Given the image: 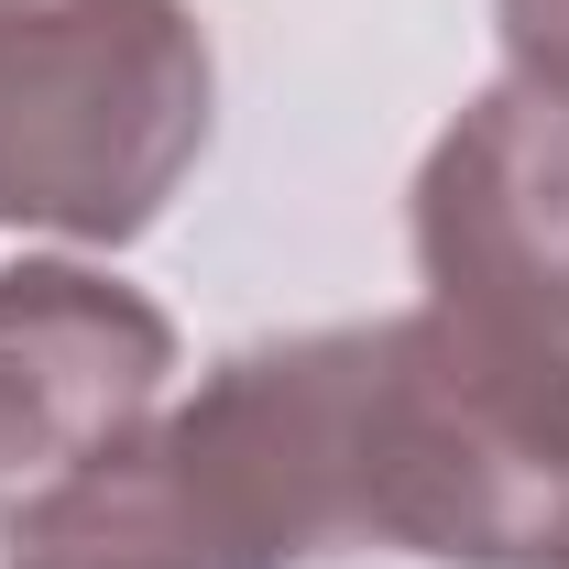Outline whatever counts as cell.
Here are the masks:
<instances>
[{"mask_svg":"<svg viewBox=\"0 0 569 569\" xmlns=\"http://www.w3.org/2000/svg\"><path fill=\"white\" fill-rule=\"evenodd\" d=\"M274 569H569V340L406 307L209 372Z\"/></svg>","mask_w":569,"mask_h":569,"instance_id":"obj_1","label":"cell"},{"mask_svg":"<svg viewBox=\"0 0 569 569\" xmlns=\"http://www.w3.org/2000/svg\"><path fill=\"white\" fill-rule=\"evenodd\" d=\"M219 121L187 0H0V230L121 252L176 209Z\"/></svg>","mask_w":569,"mask_h":569,"instance_id":"obj_2","label":"cell"},{"mask_svg":"<svg viewBox=\"0 0 569 569\" xmlns=\"http://www.w3.org/2000/svg\"><path fill=\"white\" fill-rule=\"evenodd\" d=\"M417 274L438 307L569 340V110L482 88L417 164Z\"/></svg>","mask_w":569,"mask_h":569,"instance_id":"obj_3","label":"cell"},{"mask_svg":"<svg viewBox=\"0 0 569 569\" xmlns=\"http://www.w3.org/2000/svg\"><path fill=\"white\" fill-rule=\"evenodd\" d=\"M164 383H176V329L153 296L88 263H11L0 274V493L142 427Z\"/></svg>","mask_w":569,"mask_h":569,"instance_id":"obj_4","label":"cell"},{"mask_svg":"<svg viewBox=\"0 0 569 569\" xmlns=\"http://www.w3.org/2000/svg\"><path fill=\"white\" fill-rule=\"evenodd\" d=\"M493 33H503L515 88H537V99L569 110V0H493Z\"/></svg>","mask_w":569,"mask_h":569,"instance_id":"obj_5","label":"cell"}]
</instances>
